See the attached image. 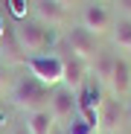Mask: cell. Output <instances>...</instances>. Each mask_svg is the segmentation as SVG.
Instances as JSON below:
<instances>
[{"label": "cell", "mask_w": 131, "mask_h": 134, "mask_svg": "<svg viewBox=\"0 0 131 134\" xmlns=\"http://www.w3.org/2000/svg\"><path fill=\"white\" fill-rule=\"evenodd\" d=\"M50 134H64V128H61V125H55V128H53Z\"/></svg>", "instance_id": "cell-20"}, {"label": "cell", "mask_w": 131, "mask_h": 134, "mask_svg": "<svg viewBox=\"0 0 131 134\" xmlns=\"http://www.w3.org/2000/svg\"><path fill=\"white\" fill-rule=\"evenodd\" d=\"M119 120H125V111H122L119 99H108V102L99 105V128L117 131L119 128Z\"/></svg>", "instance_id": "cell-10"}, {"label": "cell", "mask_w": 131, "mask_h": 134, "mask_svg": "<svg viewBox=\"0 0 131 134\" xmlns=\"http://www.w3.org/2000/svg\"><path fill=\"white\" fill-rule=\"evenodd\" d=\"M117 6H119L122 18H131V0H117Z\"/></svg>", "instance_id": "cell-15"}, {"label": "cell", "mask_w": 131, "mask_h": 134, "mask_svg": "<svg viewBox=\"0 0 131 134\" xmlns=\"http://www.w3.org/2000/svg\"><path fill=\"white\" fill-rule=\"evenodd\" d=\"M79 26H84L87 32H93V35L99 38V35H105V32H111L114 20H111V12H108L105 6L87 3V6L82 9V24H79Z\"/></svg>", "instance_id": "cell-6"}, {"label": "cell", "mask_w": 131, "mask_h": 134, "mask_svg": "<svg viewBox=\"0 0 131 134\" xmlns=\"http://www.w3.org/2000/svg\"><path fill=\"white\" fill-rule=\"evenodd\" d=\"M12 134H29V131H26V125H18V128H15Z\"/></svg>", "instance_id": "cell-19"}, {"label": "cell", "mask_w": 131, "mask_h": 134, "mask_svg": "<svg viewBox=\"0 0 131 134\" xmlns=\"http://www.w3.org/2000/svg\"><path fill=\"white\" fill-rule=\"evenodd\" d=\"M84 73H87V70H84V61L73 58L70 53L64 55V76H61V85H64V87H70L73 93H79L82 87H84V82H87Z\"/></svg>", "instance_id": "cell-9"}, {"label": "cell", "mask_w": 131, "mask_h": 134, "mask_svg": "<svg viewBox=\"0 0 131 134\" xmlns=\"http://www.w3.org/2000/svg\"><path fill=\"white\" fill-rule=\"evenodd\" d=\"M61 128H64V134H96L90 125H87V122L82 120V117H73L67 125H61Z\"/></svg>", "instance_id": "cell-14"}, {"label": "cell", "mask_w": 131, "mask_h": 134, "mask_svg": "<svg viewBox=\"0 0 131 134\" xmlns=\"http://www.w3.org/2000/svg\"><path fill=\"white\" fill-rule=\"evenodd\" d=\"M122 111H125V122H131V96L125 99V105H122Z\"/></svg>", "instance_id": "cell-17"}, {"label": "cell", "mask_w": 131, "mask_h": 134, "mask_svg": "<svg viewBox=\"0 0 131 134\" xmlns=\"http://www.w3.org/2000/svg\"><path fill=\"white\" fill-rule=\"evenodd\" d=\"M50 114L55 120V125H67L76 114H79V99L70 87L64 85H55L53 93H50Z\"/></svg>", "instance_id": "cell-4"}, {"label": "cell", "mask_w": 131, "mask_h": 134, "mask_svg": "<svg viewBox=\"0 0 131 134\" xmlns=\"http://www.w3.org/2000/svg\"><path fill=\"white\" fill-rule=\"evenodd\" d=\"M55 3H58V6H64V9H70V6H73V0H55Z\"/></svg>", "instance_id": "cell-18"}, {"label": "cell", "mask_w": 131, "mask_h": 134, "mask_svg": "<svg viewBox=\"0 0 131 134\" xmlns=\"http://www.w3.org/2000/svg\"><path fill=\"white\" fill-rule=\"evenodd\" d=\"M50 93L53 87L41 85L38 79L32 76H20L12 87H9V102L20 111H26V114H32V111H41V108H50Z\"/></svg>", "instance_id": "cell-1"}, {"label": "cell", "mask_w": 131, "mask_h": 134, "mask_svg": "<svg viewBox=\"0 0 131 134\" xmlns=\"http://www.w3.org/2000/svg\"><path fill=\"white\" fill-rule=\"evenodd\" d=\"M26 131L29 134H50L55 128V120L50 114V108H41V111H32V114H26Z\"/></svg>", "instance_id": "cell-11"}, {"label": "cell", "mask_w": 131, "mask_h": 134, "mask_svg": "<svg viewBox=\"0 0 131 134\" xmlns=\"http://www.w3.org/2000/svg\"><path fill=\"white\" fill-rule=\"evenodd\" d=\"M93 70H96V79L102 85H108V79H111V70H114V55L111 53H99L93 58Z\"/></svg>", "instance_id": "cell-13"}, {"label": "cell", "mask_w": 131, "mask_h": 134, "mask_svg": "<svg viewBox=\"0 0 131 134\" xmlns=\"http://www.w3.org/2000/svg\"><path fill=\"white\" fill-rule=\"evenodd\" d=\"M108 87L117 99H128L131 96V61L122 55H114V70L108 79Z\"/></svg>", "instance_id": "cell-7"}, {"label": "cell", "mask_w": 131, "mask_h": 134, "mask_svg": "<svg viewBox=\"0 0 131 134\" xmlns=\"http://www.w3.org/2000/svg\"><path fill=\"white\" fill-rule=\"evenodd\" d=\"M26 70H29V76L38 79L41 85L55 87V85H61V76H64V55H58V53L29 55V58H26Z\"/></svg>", "instance_id": "cell-3"}, {"label": "cell", "mask_w": 131, "mask_h": 134, "mask_svg": "<svg viewBox=\"0 0 131 134\" xmlns=\"http://www.w3.org/2000/svg\"><path fill=\"white\" fill-rule=\"evenodd\" d=\"M93 3H99V0H93Z\"/></svg>", "instance_id": "cell-21"}, {"label": "cell", "mask_w": 131, "mask_h": 134, "mask_svg": "<svg viewBox=\"0 0 131 134\" xmlns=\"http://www.w3.org/2000/svg\"><path fill=\"white\" fill-rule=\"evenodd\" d=\"M67 47H70V55L79 58V61H93L99 55V38L93 32H87L84 26H70L67 29Z\"/></svg>", "instance_id": "cell-5"}, {"label": "cell", "mask_w": 131, "mask_h": 134, "mask_svg": "<svg viewBox=\"0 0 131 134\" xmlns=\"http://www.w3.org/2000/svg\"><path fill=\"white\" fill-rule=\"evenodd\" d=\"M35 20L55 32L61 26H67V9L58 6L55 0H35Z\"/></svg>", "instance_id": "cell-8"}, {"label": "cell", "mask_w": 131, "mask_h": 134, "mask_svg": "<svg viewBox=\"0 0 131 134\" xmlns=\"http://www.w3.org/2000/svg\"><path fill=\"white\" fill-rule=\"evenodd\" d=\"M53 38L55 32L47 29L44 24H38V20H18V26H15V41H18V47L20 53H24V61L29 55H41V53H50L53 47Z\"/></svg>", "instance_id": "cell-2"}, {"label": "cell", "mask_w": 131, "mask_h": 134, "mask_svg": "<svg viewBox=\"0 0 131 134\" xmlns=\"http://www.w3.org/2000/svg\"><path fill=\"white\" fill-rule=\"evenodd\" d=\"M6 93V67H3V61H0V96Z\"/></svg>", "instance_id": "cell-16"}, {"label": "cell", "mask_w": 131, "mask_h": 134, "mask_svg": "<svg viewBox=\"0 0 131 134\" xmlns=\"http://www.w3.org/2000/svg\"><path fill=\"white\" fill-rule=\"evenodd\" d=\"M111 38H114V47L131 53V18H117V20H114Z\"/></svg>", "instance_id": "cell-12"}]
</instances>
